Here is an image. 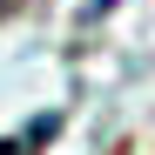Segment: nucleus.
<instances>
[{
  "label": "nucleus",
  "mask_w": 155,
  "mask_h": 155,
  "mask_svg": "<svg viewBox=\"0 0 155 155\" xmlns=\"http://www.w3.org/2000/svg\"><path fill=\"white\" fill-rule=\"evenodd\" d=\"M47 135H54V115L34 121V128H20V135H7V142H0V155H41V148H47Z\"/></svg>",
  "instance_id": "f257e3e1"
},
{
  "label": "nucleus",
  "mask_w": 155,
  "mask_h": 155,
  "mask_svg": "<svg viewBox=\"0 0 155 155\" xmlns=\"http://www.w3.org/2000/svg\"><path fill=\"white\" fill-rule=\"evenodd\" d=\"M121 0H88V20H101V14H115Z\"/></svg>",
  "instance_id": "f03ea898"
},
{
  "label": "nucleus",
  "mask_w": 155,
  "mask_h": 155,
  "mask_svg": "<svg viewBox=\"0 0 155 155\" xmlns=\"http://www.w3.org/2000/svg\"><path fill=\"white\" fill-rule=\"evenodd\" d=\"M14 7H20V0H0V20H7V14H14Z\"/></svg>",
  "instance_id": "7ed1b4c3"
}]
</instances>
